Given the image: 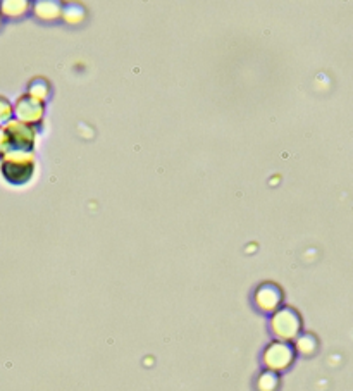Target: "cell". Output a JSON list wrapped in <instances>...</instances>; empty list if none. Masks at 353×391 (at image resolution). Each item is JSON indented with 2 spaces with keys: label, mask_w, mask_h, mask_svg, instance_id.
I'll return each instance as SVG.
<instances>
[{
  "label": "cell",
  "mask_w": 353,
  "mask_h": 391,
  "mask_svg": "<svg viewBox=\"0 0 353 391\" xmlns=\"http://www.w3.org/2000/svg\"><path fill=\"white\" fill-rule=\"evenodd\" d=\"M2 174L9 183L23 185L33 176L35 157L28 150H13L11 149L2 157Z\"/></svg>",
  "instance_id": "6da1fadb"
},
{
  "label": "cell",
  "mask_w": 353,
  "mask_h": 391,
  "mask_svg": "<svg viewBox=\"0 0 353 391\" xmlns=\"http://www.w3.org/2000/svg\"><path fill=\"white\" fill-rule=\"evenodd\" d=\"M2 130L13 150H28L30 152L31 147L35 145V133L37 131L33 130L31 125H25V123L18 121V119H13Z\"/></svg>",
  "instance_id": "7a4b0ae2"
},
{
  "label": "cell",
  "mask_w": 353,
  "mask_h": 391,
  "mask_svg": "<svg viewBox=\"0 0 353 391\" xmlns=\"http://www.w3.org/2000/svg\"><path fill=\"white\" fill-rule=\"evenodd\" d=\"M14 114L18 121L31 125V123H38L44 116V102L30 95L19 97L18 102L14 104Z\"/></svg>",
  "instance_id": "3957f363"
},
{
  "label": "cell",
  "mask_w": 353,
  "mask_h": 391,
  "mask_svg": "<svg viewBox=\"0 0 353 391\" xmlns=\"http://www.w3.org/2000/svg\"><path fill=\"white\" fill-rule=\"evenodd\" d=\"M273 329L279 338L290 340L297 336L298 329H300V319H298V316L293 311L285 309V311H279L274 316Z\"/></svg>",
  "instance_id": "277c9868"
},
{
  "label": "cell",
  "mask_w": 353,
  "mask_h": 391,
  "mask_svg": "<svg viewBox=\"0 0 353 391\" xmlns=\"http://www.w3.org/2000/svg\"><path fill=\"white\" fill-rule=\"evenodd\" d=\"M264 360L271 369H285L292 364L293 350L285 343H274L266 350Z\"/></svg>",
  "instance_id": "5b68a950"
},
{
  "label": "cell",
  "mask_w": 353,
  "mask_h": 391,
  "mask_svg": "<svg viewBox=\"0 0 353 391\" xmlns=\"http://www.w3.org/2000/svg\"><path fill=\"white\" fill-rule=\"evenodd\" d=\"M28 7L30 4L23 0H6L0 4V14L7 18H19L28 13Z\"/></svg>",
  "instance_id": "8992f818"
},
{
  "label": "cell",
  "mask_w": 353,
  "mask_h": 391,
  "mask_svg": "<svg viewBox=\"0 0 353 391\" xmlns=\"http://www.w3.org/2000/svg\"><path fill=\"white\" fill-rule=\"evenodd\" d=\"M271 290H273V286H264L261 292L257 293V304H261V307L266 309V311H271V309L276 307L279 300H281L279 293H273L271 295Z\"/></svg>",
  "instance_id": "52a82bcc"
},
{
  "label": "cell",
  "mask_w": 353,
  "mask_h": 391,
  "mask_svg": "<svg viewBox=\"0 0 353 391\" xmlns=\"http://www.w3.org/2000/svg\"><path fill=\"white\" fill-rule=\"evenodd\" d=\"M49 90H50V87H49V83L44 78H35L33 81L30 83V87H28V92H30V97H35V99H38L40 102H44L45 100V97L49 95Z\"/></svg>",
  "instance_id": "ba28073f"
},
{
  "label": "cell",
  "mask_w": 353,
  "mask_h": 391,
  "mask_svg": "<svg viewBox=\"0 0 353 391\" xmlns=\"http://www.w3.org/2000/svg\"><path fill=\"white\" fill-rule=\"evenodd\" d=\"M35 13L44 19H56L61 14V6L57 2H40L37 4Z\"/></svg>",
  "instance_id": "9c48e42d"
},
{
  "label": "cell",
  "mask_w": 353,
  "mask_h": 391,
  "mask_svg": "<svg viewBox=\"0 0 353 391\" xmlns=\"http://www.w3.org/2000/svg\"><path fill=\"white\" fill-rule=\"evenodd\" d=\"M14 114L13 106L6 97H0V125H7L11 121V116Z\"/></svg>",
  "instance_id": "30bf717a"
},
{
  "label": "cell",
  "mask_w": 353,
  "mask_h": 391,
  "mask_svg": "<svg viewBox=\"0 0 353 391\" xmlns=\"http://www.w3.org/2000/svg\"><path fill=\"white\" fill-rule=\"evenodd\" d=\"M85 16V11H83V7L81 6H75L73 9H66L64 11V18L68 19L71 25H76V23H80L81 19H83Z\"/></svg>",
  "instance_id": "8fae6325"
},
{
  "label": "cell",
  "mask_w": 353,
  "mask_h": 391,
  "mask_svg": "<svg viewBox=\"0 0 353 391\" xmlns=\"http://www.w3.org/2000/svg\"><path fill=\"white\" fill-rule=\"evenodd\" d=\"M9 149H11V147H9V142H7L6 133H4V130L0 128V159H2L7 152H9Z\"/></svg>",
  "instance_id": "7c38bea8"
}]
</instances>
